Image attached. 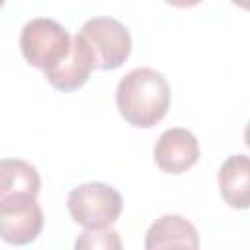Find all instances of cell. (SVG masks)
<instances>
[{
  "label": "cell",
  "instance_id": "5bb4252c",
  "mask_svg": "<svg viewBox=\"0 0 250 250\" xmlns=\"http://www.w3.org/2000/svg\"><path fill=\"white\" fill-rule=\"evenodd\" d=\"M4 2H6V0H0V8H2V6H4Z\"/></svg>",
  "mask_w": 250,
  "mask_h": 250
},
{
  "label": "cell",
  "instance_id": "277c9868",
  "mask_svg": "<svg viewBox=\"0 0 250 250\" xmlns=\"http://www.w3.org/2000/svg\"><path fill=\"white\" fill-rule=\"evenodd\" d=\"M70 41L72 37L59 21L49 18H35L29 20L21 29L20 49L31 66L47 70L64 59L70 49Z\"/></svg>",
  "mask_w": 250,
  "mask_h": 250
},
{
  "label": "cell",
  "instance_id": "3957f363",
  "mask_svg": "<svg viewBox=\"0 0 250 250\" xmlns=\"http://www.w3.org/2000/svg\"><path fill=\"white\" fill-rule=\"evenodd\" d=\"M78 35L86 41L94 59V68L98 70L119 68L131 53L129 29L115 18H92L84 21Z\"/></svg>",
  "mask_w": 250,
  "mask_h": 250
},
{
  "label": "cell",
  "instance_id": "7a4b0ae2",
  "mask_svg": "<svg viewBox=\"0 0 250 250\" xmlns=\"http://www.w3.org/2000/svg\"><path fill=\"white\" fill-rule=\"evenodd\" d=\"M66 207L76 225L84 229H104L119 219L123 199L115 188L104 182H88L68 191Z\"/></svg>",
  "mask_w": 250,
  "mask_h": 250
},
{
  "label": "cell",
  "instance_id": "7c38bea8",
  "mask_svg": "<svg viewBox=\"0 0 250 250\" xmlns=\"http://www.w3.org/2000/svg\"><path fill=\"white\" fill-rule=\"evenodd\" d=\"M164 2L170 6H176V8H191V6L201 4L203 0H164Z\"/></svg>",
  "mask_w": 250,
  "mask_h": 250
},
{
  "label": "cell",
  "instance_id": "ba28073f",
  "mask_svg": "<svg viewBox=\"0 0 250 250\" xmlns=\"http://www.w3.org/2000/svg\"><path fill=\"white\" fill-rule=\"evenodd\" d=\"M145 248H199V234L186 217L162 215L146 230Z\"/></svg>",
  "mask_w": 250,
  "mask_h": 250
},
{
  "label": "cell",
  "instance_id": "8992f818",
  "mask_svg": "<svg viewBox=\"0 0 250 250\" xmlns=\"http://www.w3.org/2000/svg\"><path fill=\"white\" fill-rule=\"evenodd\" d=\"M199 160V143L184 127L166 129L154 145V162L166 174H184Z\"/></svg>",
  "mask_w": 250,
  "mask_h": 250
},
{
  "label": "cell",
  "instance_id": "8fae6325",
  "mask_svg": "<svg viewBox=\"0 0 250 250\" xmlns=\"http://www.w3.org/2000/svg\"><path fill=\"white\" fill-rule=\"evenodd\" d=\"M74 246L76 248H121V240L117 232L109 227L84 229Z\"/></svg>",
  "mask_w": 250,
  "mask_h": 250
},
{
  "label": "cell",
  "instance_id": "5b68a950",
  "mask_svg": "<svg viewBox=\"0 0 250 250\" xmlns=\"http://www.w3.org/2000/svg\"><path fill=\"white\" fill-rule=\"evenodd\" d=\"M43 229L37 195L16 193L0 199V238L14 246L31 244Z\"/></svg>",
  "mask_w": 250,
  "mask_h": 250
},
{
  "label": "cell",
  "instance_id": "52a82bcc",
  "mask_svg": "<svg viewBox=\"0 0 250 250\" xmlns=\"http://www.w3.org/2000/svg\"><path fill=\"white\" fill-rule=\"evenodd\" d=\"M94 70V59L86 41L76 33L70 41V49L57 64L49 66L45 72L47 82L61 92H74L82 88Z\"/></svg>",
  "mask_w": 250,
  "mask_h": 250
},
{
  "label": "cell",
  "instance_id": "9c48e42d",
  "mask_svg": "<svg viewBox=\"0 0 250 250\" xmlns=\"http://www.w3.org/2000/svg\"><path fill=\"white\" fill-rule=\"evenodd\" d=\"M219 189L229 207L248 209L250 203V162L246 154L229 156L219 168Z\"/></svg>",
  "mask_w": 250,
  "mask_h": 250
},
{
  "label": "cell",
  "instance_id": "30bf717a",
  "mask_svg": "<svg viewBox=\"0 0 250 250\" xmlns=\"http://www.w3.org/2000/svg\"><path fill=\"white\" fill-rule=\"evenodd\" d=\"M41 189V178L35 166L20 158L0 160V199L16 193L37 195Z\"/></svg>",
  "mask_w": 250,
  "mask_h": 250
},
{
  "label": "cell",
  "instance_id": "6da1fadb",
  "mask_svg": "<svg viewBox=\"0 0 250 250\" xmlns=\"http://www.w3.org/2000/svg\"><path fill=\"white\" fill-rule=\"evenodd\" d=\"M121 117L133 125L150 129L164 119L170 107V86L162 72L150 66H139L127 72L115 92Z\"/></svg>",
  "mask_w": 250,
  "mask_h": 250
},
{
  "label": "cell",
  "instance_id": "4fadbf2b",
  "mask_svg": "<svg viewBox=\"0 0 250 250\" xmlns=\"http://www.w3.org/2000/svg\"><path fill=\"white\" fill-rule=\"evenodd\" d=\"M232 2H234V4H238L240 8H246V6H248V4H246V0H232Z\"/></svg>",
  "mask_w": 250,
  "mask_h": 250
}]
</instances>
